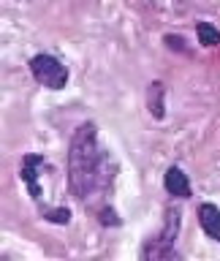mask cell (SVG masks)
<instances>
[{
  "label": "cell",
  "mask_w": 220,
  "mask_h": 261,
  "mask_svg": "<svg viewBox=\"0 0 220 261\" xmlns=\"http://www.w3.org/2000/svg\"><path fill=\"white\" fill-rule=\"evenodd\" d=\"M199 223H201L204 231H207L209 240L220 242V210L215 204H201L199 207Z\"/></svg>",
  "instance_id": "obj_5"
},
{
  "label": "cell",
  "mask_w": 220,
  "mask_h": 261,
  "mask_svg": "<svg viewBox=\"0 0 220 261\" xmlns=\"http://www.w3.org/2000/svg\"><path fill=\"white\" fill-rule=\"evenodd\" d=\"M142 256H144L147 261L174 258V256H177V253H174V242H171V240H166V237H163V234H158V237H152V240L144 245Z\"/></svg>",
  "instance_id": "obj_4"
},
{
  "label": "cell",
  "mask_w": 220,
  "mask_h": 261,
  "mask_svg": "<svg viewBox=\"0 0 220 261\" xmlns=\"http://www.w3.org/2000/svg\"><path fill=\"white\" fill-rule=\"evenodd\" d=\"M150 112H152V117H163V85L160 82H152L150 85Z\"/></svg>",
  "instance_id": "obj_7"
},
{
  "label": "cell",
  "mask_w": 220,
  "mask_h": 261,
  "mask_svg": "<svg viewBox=\"0 0 220 261\" xmlns=\"http://www.w3.org/2000/svg\"><path fill=\"white\" fill-rule=\"evenodd\" d=\"M101 223H103V226H112V223L117 226V223H120L117 212H114V210H103V212H101Z\"/></svg>",
  "instance_id": "obj_10"
},
{
  "label": "cell",
  "mask_w": 220,
  "mask_h": 261,
  "mask_svg": "<svg viewBox=\"0 0 220 261\" xmlns=\"http://www.w3.org/2000/svg\"><path fill=\"white\" fill-rule=\"evenodd\" d=\"M106 158L98 150V134L93 122L76 128V134L71 136L68 147V185L76 199H90L98 185H103L109 174H106Z\"/></svg>",
  "instance_id": "obj_1"
},
{
  "label": "cell",
  "mask_w": 220,
  "mask_h": 261,
  "mask_svg": "<svg viewBox=\"0 0 220 261\" xmlns=\"http://www.w3.org/2000/svg\"><path fill=\"white\" fill-rule=\"evenodd\" d=\"M166 191L177 199H187L190 196V182H187V174L179 166H171L166 171Z\"/></svg>",
  "instance_id": "obj_6"
},
{
  "label": "cell",
  "mask_w": 220,
  "mask_h": 261,
  "mask_svg": "<svg viewBox=\"0 0 220 261\" xmlns=\"http://www.w3.org/2000/svg\"><path fill=\"white\" fill-rule=\"evenodd\" d=\"M41 166H44V158H41V155H28V158L22 161V179L28 182L30 196L36 201H41V185H38V169Z\"/></svg>",
  "instance_id": "obj_3"
},
{
  "label": "cell",
  "mask_w": 220,
  "mask_h": 261,
  "mask_svg": "<svg viewBox=\"0 0 220 261\" xmlns=\"http://www.w3.org/2000/svg\"><path fill=\"white\" fill-rule=\"evenodd\" d=\"M71 212L68 210H54V212H46V220H54V223H68Z\"/></svg>",
  "instance_id": "obj_9"
},
{
  "label": "cell",
  "mask_w": 220,
  "mask_h": 261,
  "mask_svg": "<svg viewBox=\"0 0 220 261\" xmlns=\"http://www.w3.org/2000/svg\"><path fill=\"white\" fill-rule=\"evenodd\" d=\"M30 71L38 85H44L49 90H63L68 85V68L52 55H36L30 60Z\"/></svg>",
  "instance_id": "obj_2"
},
{
  "label": "cell",
  "mask_w": 220,
  "mask_h": 261,
  "mask_svg": "<svg viewBox=\"0 0 220 261\" xmlns=\"http://www.w3.org/2000/svg\"><path fill=\"white\" fill-rule=\"evenodd\" d=\"M196 33H199V41H201L204 46H217V44H220V30L212 28L209 22H199Z\"/></svg>",
  "instance_id": "obj_8"
}]
</instances>
